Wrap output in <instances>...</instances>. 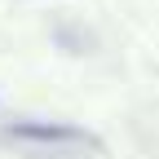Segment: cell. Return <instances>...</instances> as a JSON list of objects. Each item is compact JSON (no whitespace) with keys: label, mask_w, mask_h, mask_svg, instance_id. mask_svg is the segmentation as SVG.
<instances>
[{"label":"cell","mask_w":159,"mask_h":159,"mask_svg":"<svg viewBox=\"0 0 159 159\" xmlns=\"http://www.w3.org/2000/svg\"><path fill=\"white\" fill-rule=\"evenodd\" d=\"M9 137L35 142V146H84V142H93L84 128L57 124V119H13V124H9Z\"/></svg>","instance_id":"obj_1"}]
</instances>
